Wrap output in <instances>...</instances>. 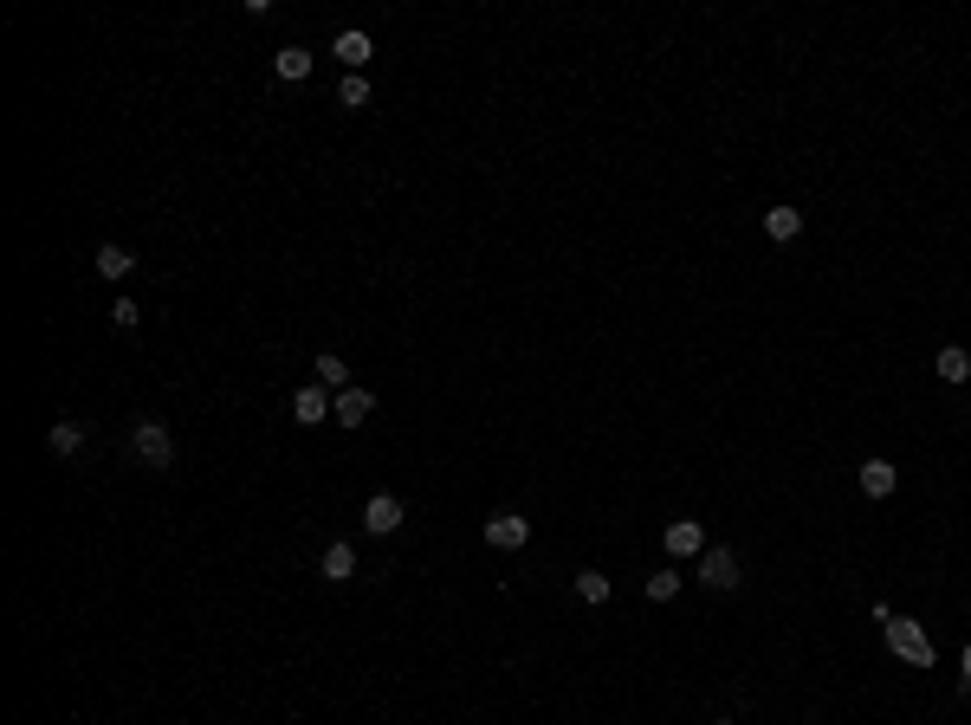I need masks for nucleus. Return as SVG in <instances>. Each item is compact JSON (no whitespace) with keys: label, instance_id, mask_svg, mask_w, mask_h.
Instances as JSON below:
<instances>
[{"label":"nucleus","instance_id":"f257e3e1","mask_svg":"<svg viewBox=\"0 0 971 725\" xmlns=\"http://www.w3.org/2000/svg\"><path fill=\"white\" fill-rule=\"evenodd\" d=\"M887 648H894L907 667H920V674L939 661V654H933V635H926L920 622H907V615H894V622H887Z\"/></svg>","mask_w":971,"mask_h":725},{"label":"nucleus","instance_id":"f03ea898","mask_svg":"<svg viewBox=\"0 0 971 725\" xmlns=\"http://www.w3.org/2000/svg\"><path fill=\"white\" fill-rule=\"evenodd\" d=\"M130 447H136V460H143V467H175V434L162 428V421H136L130 428Z\"/></svg>","mask_w":971,"mask_h":725},{"label":"nucleus","instance_id":"7ed1b4c3","mask_svg":"<svg viewBox=\"0 0 971 725\" xmlns=\"http://www.w3.org/2000/svg\"><path fill=\"white\" fill-rule=\"evenodd\" d=\"M693 577H700L706 590H738V557L726 551V544H706L700 564H693Z\"/></svg>","mask_w":971,"mask_h":725},{"label":"nucleus","instance_id":"20e7f679","mask_svg":"<svg viewBox=\"0 0 971 725\" xmlns=\"http://www.w3.org/2000/svg\"><path fill=\"white\" fill-rule=\"evenodd\" d=\"M486 544H492V551H525V544H531V518L492 512V518H486Z\"/></svg>","mask_w":971,"mask_h":725},{"label":"nucleus","instance_id":"39448f33","mask_svg":"<svg viewBox=\"0 0 971 725\" xmlns=\"http://www.w3.org/2000/svg\"><path fill=\"white\" fill-rule=\"evenodd\" d=\"M363 531H376V538H395V531H402V499H395V492H369Z\"/></svg>","mask_w":971,"mask_h":725},{"label":"nucleus","instance_id":"423d86ee","mask_svg":"<svg viewBox=\"0 0 971 725\" xmlns=\"http://www.w3.org/2000/svg\"><path fill=\"white\" fill-rule=\"evenodd\" d=\"M331 402H337L331 389H318V382H298V395H292L298 428H318V421H331Z\"/></svg>","mask_w":971,"mask_h":725},{"label":"nucleus","instance_id":"0eeeda50","mask_svg":"<svg viewBox=\"0 0 971 725\" xmlns=\"http://www.w3.org/2000/svg\"><path fill=\"white\" fill-rule=\"evenodd\" d=\"M369 415H376V395H369V389H357V382H350V389L331 402V421H337V428H363Z\"/></svg>","mask_w":971,"mask_h":725},{"label":"nucleus","instance_id":"6e6552de","mask_svg":"<svg viewBox=\"0 0 971 725\" xmlns=\"http://www.w3.org/2000/svg\"><path fill=\"white\" fill-rule=\"evenodd\" d=\"M661 544H667V557H700V551H706L700 518H674V525L661 531Z\"/></svg>","mask_w":971,"mask_h":725},{"label":"nucleus","instance_id":"1a4fd4ad","mask_svg":"<svg viewBox=\"0 0 971 725\" xmlns=\"http://www.w3.org/2000/svg\"><path fill=\"white\" fill-rule=\"evenodd\" d=\"M331 52L344 59V72H363V65H369V52H376V46H369V33H363V26H344V33L331 39Z\"/></svg>","mask_w":971,"mask_h":725},{"label":"nucleus","instance_id":"9d476101","mask_svg":"<svg viewBox=\"0 0 971 725\" xmlns=\"http://www.w3.org/2000/svg\"><path fill=\"white\" fill-rule=\"evenodd\" d=\"M311 382H318V389H331V395H344L350 389V363L337 357V350H324V357H311Z\"/></svg>","mask_w":971,"mask_h":725},{"label":"nucleus","instance_id":"9b49d317","mask_svg":"<svg viewBox=\"0 0 971 725\" xmlns=\"http://www.w3.org/2000/svg\"><path fill=\"white\" fill-rule=\"evenodd\" d=\"M318 570H324V583H350V577H357V551H350L344 538H337V544H324Z\"/></svg>","mask_w":971,"mask_h":725},{"label":"nucleus","instance_id":"f8f14e48","mask_svg":"<svg viewBox=\"0 0 971 725\" xmlns=\"http://www.w3.org/2000/svg\"><path fill=\"white\" fill-rule=\"evenodd\" d=\"M272 72H279L285 85H305V78H311V52L305 46H279V52H272Z\"/></svg>","mask_w":971,"mask_h":725},{"label":"nucleus","instance_id":"ddd939ff","mask_svg":"<svg viewBox=\"0 0 971 725\" xmlns=\"http://www.w3.org/2000/svg\"><path fill=\"white\" fill-rule=\"evenodd\" d=\"M764 234H771L777 246H790V240L803 234V214L797 208H764Z\"/></svg>","mask_w":971,"mask_h":725},{"label":"nucleus","instance_id":"4468645a","mask_svg":"<svg viewBox=\"0 0 971 725\" xmlns=\"http://www.w3.org/2000/svg\"><path fill=\"white\" fill-rule=\"evenodd\" d=\"M933 369H939V382H971V350L965 344H946L933 357Z\"/></svg>","mask_w":971,"mask_h":725},{"label":"nucleus","instance_id":"2eb2a0df","mask_svg":"<svg viewBox=\"0 0 971 725\" xmlns=\"http://www.w3.org/2000/svg\"><path fill=\"white\" fill-rule=\"evenodd\" d=\"M855 480H861V492H868V499H887V492H894V480H900V473L887 467V460H868V467H861Z\"/></svg>","mask_w":971,"mask_h":725},{"label":"nucleus","instance_id":"dca6fc26","mask_svg":"<svg viewBox=\"0 0 971 725\" xmlns=\"http://www.w3.org/2000/svg\"><path fill=\"white\" fill-rule=\"evenodd\" d=\"M130 266H136L130 246H117V240H104V246H98V272H104V279H123Z\"/></svg>","mask_w":971,"mask_h":725},{"label":"nucleus","instance_id":"f3484780","mask_svg":"<svg viewBox=\"0 0 971 725\" xmlns=\"http://www.w3.org/2000/svg\"><path fill=\"white\" fill-rule=\"evenodd\" d=\"M78 447H85V421H59V428H52V454L72 460Z\"/></svg>","mask_w":971,"mask_h":725},{"label":"nucleus","instance_id":"a211bd4d","mask_svg":"<svg viewBox=\"0 0 971 725\" xmlns=\"http://www.w3.org/2000/svg\"><path fill=\"white\" fill-rule=\"evenodd\" d=\"M641 590H648V603H674V596H680V570H648Z\"/></svg>","mask_w":971,"mask_h":725},{"label":"nucleus","instance_id":"6ab92c4d","mask_svg":"<svg viewBox=\"0 0 971 725\" xmlns=\"http://www.w3.org/2000/svg\"><path fill=\"white\" fill-rule=\"evenodd\" d=\"M337 104H344V111H363V104H369V78H363V72H344V85H337Z\"/></svg>","mask_w":971,"mask_h":725},{"label":"nucleus","instance_id":"aec40b11","mask_svg":"<svg viewBox=\"0 0 971 725\" xmlns=\"http://www.w3.org/2000/svg\"><path fill=\"white\" fill-rule=\"evenodd\" d=\"M577 596L583 603H609V577L603 570H577Z\"/></svg>","mask_w":971,"mask_h":725},{"label":"nucleus","instance_id":"412c9836","mask_svg":"<svg viewBox=\"0 0 971 725\" xmlns=\"http://www.w3.org/2000/svg\"><path fill=\"white\" fill-rule=\"evenodd\" d=\"M111 324H117V331H136V324H143V305H136V298H117V305H111Z\"/></svg>","mask_w":971,"mask_h":725},{"label":"nucleus","instance_id":"4be33fe9","mask_svg":"<svg viewBox=\"0 0 971 725\" xmlns=\"http://www.w3.org/2000/svg\"><path fill=\"white\" fill-rule=\"evenodd\" d=\"M959 674H965V680H959V687L971 693V641H965V654H959Z\"/></svg>","mask_w":971,"mask_h":725},{"label":"nucleus","instance_id":"5701e85b","mask_svg":"<svg viewBox=\"0 0 971 725\" xmlns=\"http://www.w3.org/2000/svg\"><path fill=\"white\" fill-rule=\"evenodd\" d=\"M713 725H732V719H713Z\"/></svg>","mask_w":971,"mask_h":725}]
</instances>
